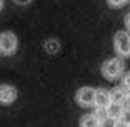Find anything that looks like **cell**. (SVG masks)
Instances as JSON below:
<instances>
[{
  "instance_id": "15",
  "label": "cell",
  "mask_w": 130,
  "mask_h": 127,
  "mask_svg": "<svg viewBox=\"0 0 130 127\" xmlns=\"http://www.w3.org/2000/svg\"><path fill=\"white\" fill-rule=\"evenodd\" d=\"M122 80H123V87L128 90L130 89V72H127V74H123V77H122Z\"/></svg>"
},
{
  "instance_id": "19",
  "label": "cell",
  "mask_w": 130,
  "mask_h": 127,
  "mask_svg": "<svg viewBox=\"0 0 130 127\" xmlns=\"http://www.w3.org/2000/svg\"><path fill=\"white\" fill-rule=\"evenodd\" d=\"M127 102H130V89L127 90Z\"/></svg>"
},
{
  "instance_id": "12",
  "label": "cell",
  "mask_w": 130,
  "mask_h": 127,
  "mask_svg": "<svg viewBox=\"0 0 130 127\" xmlns=\"http://www.w3.org/2000/svg\"><path fill=\"white\" fill-rule=\"evenodd\" d=\"M117 125V119H113V117H105L103 120H100V127H115Z\"/></svg>"
},
{
  "instance_id": "20",
  "label": "cell",
  "mask_w": 130,
  "mask_h": 127,
  "mask_svg": "<svg viewBox=\"0 0 130 127\" xmlns=\"http://www.w3.org/2000/svg\"><path fill=\"white\" fill-rule=\"evenodd\" d=\"M2 8H4V0H0V12H2Z\"/></svg>"
},
{
  "instance_id": "1",
  "label": "cell",
  "mask_w": 130,
  "mask_h": 127,
  "mask_svg": "<svg viewBox=\"0 0 130 127\" xmlns=\"http://www.w3.org/2000/svg\"><path fill=\"white\" fill-rule=\"evenodd\" d=\"M123 69H125V64H123L122 57L108 59L102 64V75L108 80H115L123 75Z\"/></svg>"
},
{
  "instance_id": "4",
  "label": "cell",
  "mask_w": 130,
  "mask_h": 127,
  "mask_svg": "<svg viewBox=\"0 0 130 127\" xmlns=\"http://www.w3.org/2000/svg\"><path fill=\"white\" fill-rule=\"evenodd\" d=\"M77 102L82 107H95V90L92 87H82L77 92Z\"/></svg>"
},
{
  "instance_id": "2",
  "label": "cell",
  "mask_w": 130,
  "mask_h": 127,
  "mask_svg": "<svg viewBox=\"0 0 130 127\" xmlns=\"http://www.w3.org/2000/svg\"><path fill=\"white\" fill-rule=\"evenodd\" d=\"M17 45H19V42H17V35L13 32L5 30L0 34V55H5V57L13 55Z\"/></svg>"
},
{
  "instance_id": "14",
  "label": "cell",
  "mask_w": 130,
  "mask_h": 127,
  "mask_svg": "<svg viewBox=\"0 0 130 127\" xmlns=\"http://www.w3.org/2000/svg\"><path fill=\"white\" fill-rule=\"evenodd\" d=\"M110 7H123L128 4V0H107Z\"/></svg>"
},
{
  "instance_id": "11",
  "label": "cell",
  "mask_w": 130,
  "mask_h": 127,
  "mask_svg": "<svg viewBox=\"0 0 130 127\" xmlns=\"http://www.w3.org/2000/svg\"><path fill=\"white\" fill-rule=\"evenodd\" d=\"M99 120H103L105 117H108V112H107V107H100V105H95V112H93Z\"/></svg>"
},
{
  "instance_id": "16",
  "label": "cell",
  "mask_w": 130,
  "mask_h": 127,
  "mask_svg": "<svg viewBox=\"0 0 130 127\" xmlns=\"http://www.w3.org/2000/svg\"><path fill=\"white\" fill-rule=\"evenodd\" d=\"M125 27H127V30L130 32V13L125 15Z\"/></svg>"
},
{
  "instance_id": "10",
  "label": "cell",
  "mask_w": 130,
  "mask_h": 127,
  "mask_svg": "<svg viewBox=\"0 0 130 127\" xmlns=\"http://www.w3.org/2000/svg\"><path fill=\"white\" fill-rule=\"evenodd\" d=\"M43 49H45L47 54H57L58 50H60V44H58L57 39H50V40H47V42H45Z\"/></svg>"
},
{
  "instance_id": "13",
  "label": "cell",
  "mask_w": 130,
  "mask_h": 127,
  "mask_svg": "<svg viewBox=\"0 0 130 127\" xmlns=\"http://www.w3.org/2000/svg\"><path fill=\"white\" fill-rule=\"evenodd\" d=\"M119 120H122V122H125V124H128V125H130V107H123L122 116H120Z\"/></svg>"
},
{
  "instance_id": "7",
  "label": "cell",
  "mask_w": 130,
  "mask_h": 127,
  "mask_svg": "<svg viewBox=\"0 0 130 127\" xmlns=\"http://www.w3.org/2000/svg\"><path fill=\"white\" fill-rule=\"evenodd\" d=\"M108 104H110V90H105V89H97V90H95V105L107 107Z\"/></svg>"
},
{
  "instance_id": "5",
  "label": "cell",
  "mask_w": 130,
  "mask_h": 127,
  "mask_svg": "<svg viewBox=\"0 0 130 127\" xmlns=\"http://www.w3.org/2000/svg\"><path fill=\"white\" fill-rule=\"evenodd\" d=\"M17 99V89L13 85L2 84L0 85V104H12Z\"/></svg>"
},
{
  "instance_id": "8",
  "label": "cell",
  "mask_w": 130,
  "mask_h": 127,
  "mask_svg": "<svg viewBox=\"0 0 130 127\" xmlns=\"http://www.w3.org/2000/svg\"><path fill=\"white\" fill-rule=\"evenodd\" d=\"M123 107H125L123 104L110 102V104L107 105V112H108V116H110V117H113V119H117V120H119V119H120V116H122V110H123Z\"/></svg>"
},
{
  "instance_id": "9",
  "label": "cell",
  "mask_w": 130,
  "mask_h": 127,
  "mask_svg": "<svg viewBox=\"0 0 130 127\" xmlns=\"http://www.w3.org/2000/svg\"><path fill=\"white\" fill-rule=\"evenodd\" d=\"M80 127H100V120L95 114H87V116L82 117Z\"/></svg>"
},
{
  "instance_id": "6",
  "label": "cell",
  "mask_w": 130,
  "mask_h": 127,
  "mask_svg": "<svg viewBox=\"0 0 130 127\" xmlns=\"http://www.w3.org/2000/svg\"><path fill=\"white\" fill-rule=\"evenodd\" d=\"M110 102H117V104H123L127 102V89L123 87H115L110 90Z\"/></svg>"
},
{
  "instance_id": "17",
  "label": "cell",
  "mask_w": 130,
  "mask_h": 127,
  "mask_svg": "<svg viewBox=\"0 0 130 127\" xmlns=\"http://www.w3.org/2000/svg\"><path fill=\"white\" fill-rule=\"evenodd\" d=\"M15 2H17L19 5H27V4H30L32 0H15Z\"/></svg>"
},
{
  "instance_id": "3",
  "label": "cell",
  "mask_w": 130,
  "mask_h": 127,
  "mask_svg": "<svg viewBox=\"0 0 130 127\" xmlns=\"http://www.w3.org/2000/svg\"><path fill=\"white\" fill-rule=\"evenodd\" d=\"M113 49L117 55L122 59L130 57V34L128 32L119 30L113 37Z\"/></svg>"
},
{
  "instance_id": "18",
  "label": "cell",
  "mask_w": 130,
  "mask_h": 127,
  "mask_svg": "<svg viewBox=\"0 0 130 127\" xmlns=\"http://www.w3.org/2000/svg\"><path fill=\"white\" fill-rule=\"evenodd\" d=\"M115 127H130L128 124H125V122H122V120H117V125Z\"/></svg>"
}]
</instances>
